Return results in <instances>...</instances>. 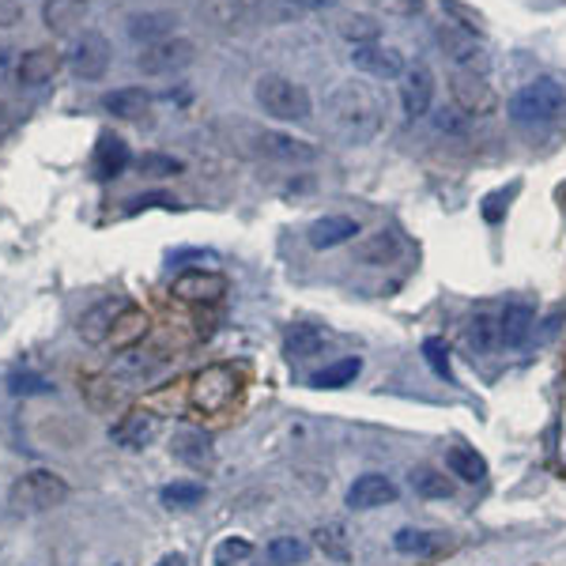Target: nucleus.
<instances>
[{
  "instance_id": "15",
  "label": "nucleus",
  "mask_w": 566,
  "mask_h": 566,
  "mask_svg": "<svg viewBox=\"0 0 566 566\" xmlns=\"http://www.w3.org/2000/svg\"><path fill=\"white\" fill-rule=\"evenodd\" d=\"M61 72V53L49 46H38V49H27L15 64V80L23 87H46L53 84V76Z\"/></svg>"
},
{
  "instance_id": "37",
  "label": "nucleus",
  "mask_w": 566,
  "mask_h": 566,
  "mask_svg": "<svg viewBox=\"0 0 566 566\" xmlns=\"http://www.w3.org/2000/svg\"><path fill=\"white\" fill-rule=\"evenodd\" d=\"M253 555V544L245 537H227V540H219V547H216V555H212V563L216 566H234V563H242V559H250Z\"/></svg>"
},
{
  "instance_id": "33",
  "label": "nucleus",
  "mask_w": 566,
  "mask_h": 566,
  "mask_svg": "<svg viewBox=\"0 0 566 566\" xmlns=\"http://www.w3.org/2000/svg\"><path fill=\"white\" fill-rule=\"evenodd\" d=\"M412 491L420 498H449L454 495V483H449V475L434 472V469H412Z\"/></svg>"
},
{
  "instance_id": "40",
  "label": "nucleus",
  "mask_w": 566,
  "mask_h": 566,
  "mask_svg": "<svg viewBox=\"0 0 566 566\" xmlns=\"http://www.w3.org/2000/svg\"><path fill=\"white\" fill-rule=\"evenodd\" d=\"M12 393L15 397H35V393H53V382L38 374H12Z\"/></svg>"
},
{
  "instance_id": "39",
  "label": "nucleus",
  "mask_w": 566,
  "mask_h": 566,
  "mask_svg": "<svg viewBox=\"0 0 566 566\" xmlns=\"http://www.w3.org/2000/svg\"><path fill=\"white\" fill-rule=\"evenodd\" d=\"M423 359H426V366H431V371L438 377L454 374V371H449V348H446V340H438V336L423 340Z\"/></svg>"
},
{
  "instance_id": "21",
  "label": "nucleus",
  "mask_w": 566,
  "mask_h": 566,
  "mask_svg": "<svg viewBox=\"0 0 566 566\" xmlns=\"http://www.w3.org/2000/svg\"><path fill=\"white\" fill-rule=\"evenodd\" d=\"M351 238H359V224L351 216H322L306 231V242L314 250H336V245L351 242Z\"/></svg>"
},
{
  "instance_id": "44",
  "label": "nucleus",
  "mask_w": 566,
  "mask_h": 566,
  "mask_svg": "<svg viewBox=\"0 0 566 566\" xmlns=\"http://www.w3.org/2000/svg\"><path fill=\"white\" fill-rule=\"evenodd\" d=\"M23 20L20 0H0V27H15Z\"/></svg>"
},
{
  "instance_id": "5",
  "label": "nucleus",
  "mask_w": 566,
  "mask_h": 566,
  "mask_svg": "<svg viewBox=\"0 0 566 566\" xmlns=\"http://www.w3.org/2000/svg\"><path fill=\"white\" fill-rule=\"evenodd\" d=\"M189 397H193V408H201L204 416L227 412V408H231V400L238 397L234 366H227V363L204 366V371L193 377V385H189Z\"/></svg>"
},
{
  "instance_id": "11",
  "label": "nucleus",
  "mask_w": 566,
  "mask_h": 566,
  "mask_svg": "<svg viewBox=\"0 0 566 566\" xmlns=\"http://www.w3.org/2000/svg\"><path fill=\"white\" fill-rule=\"evenodd\" d=\"M397 483L382 472H363L356 483L348 487V506L351 510H377V506L397 503Z\"/></svg>"
},
{
  "instance_id": "23",
  "label": "nucleus",
  "mask_w": 566,
  "mask_h": 566,
  "mask_svg": "<svg viewBox=\"0 0 566 566\" xmlns=\"http://www.w3.org/2000/svg\"><path fill=\"white\" fill-rule=\"evenodd\" d=\"M87 12H92L87 0H46L43 20L53 35H69V31H76L87 20Z\"/></svg>"
},
{
  "instance_id": "38",
  "label": "nucleus",
  "mask_w": 566,
  "mask_h": 566,
  "mask_svg": "<svg viewBox=\"0 0 566 566\" xmlns=\"http://www.w3.org/2000/svg\"><path fill=\"white\" fill-rule=\"evenodd\" d=\"M141 170L152 178H170V174H182V159L174 155H159V152H147L141 155Z\"/></svg>"
},
{
  "instance_id": "14",
  "label": "nucleus",
  "mask_w": 566,
  "mask_h": 566,
  "mask_svg": "<svg viewBox=\"0 0 566 566\" xmlns=\"http://www.w3.org/2000/svg\"><path fill=\"white\" fill-rule=\"evenodd\" d=\"M155 434H159V416H155V412H144V408H136V412L121 416V420L110 426V438L118 442V446H125V449H144V446H152Z\"/></svg>"
},
{
  "instance_id": "30",
  "label": "nucleus",
  "mask_w": 566,
  "mask_h": 566,
  "mask_svg": "<svg viewBox=\"0 0 566 566\" xmlns=\"http://www.w3.org/2000/svg\"><path fill=\"white\" fill-rule=\"evenodd\" d=\"M442 43L449 46V57H454L457 64H461V72H483V64H487V57H483V46H475L472 35H454V31H442Z\"/></svg>"
},
{
  "instance_id": "2",
  "label": "nucleus",
  "mask_w": 566,
  "mask_h": 566,
  "mask_svg": "<svg viewBox=\"0 0 566 566\" xmlns=\"http://www.w3.org/2000/svg\"><path fill=\"white\" fill-rule=\"evenodd\" d=\"M514 125L521 129H544L566 118V87L552 76H540L532 84H525L518 95L506 106Z\"/></svg>"
},
{
  "instance_id": "32",
  "label": "nucleus",
  "mask_w": 566,
  "mask_h": 566,
  "mask_svg": "<svg viewBox=\"0 0 566 566\" xmlns=\"http://www.w3.org/2000/svg\"><path fill=\"white\" fill-rule=\"evenodd\" d=\"M162 506H170V510H185V506H196L204 498V483L196 480H174L167 483V487L159 491Z\"/></svg>"
},
{
  "instance_id": "27",
  "label": "nucleus",
  "mask_w": 566,
  "mask_h": 566,
  "mask_svg": "<svg viewBox=\"0 0 566 566\" xmlns=\"http://www.w3.org/2000/svg\"><path fill=\"white\" fill-rule=\"evenodd\" d=\"M322 348H325V333L317 329V325H291V329L284 333V351L291 359H314V356H322Z\"/></svg>"
},
{
  "instance_id": "35",
  "label": "nucleus",
  "mask_w": 566,
  "mask_h": 566,
  "mask_svg": "<svg viewBox=\"0 0 566 566\" xmlns=\"http://www.w3.org/2000/svg\"><path fill=\"white\" fill-rule=\"evenodd\" d=\"M397 250H400V242H397V234L393 231H377L371 242L359 250V257L366 261V265H385V261H393L397 257Z\"/></svg>"
},
{
  "instance_id": "41",
  "label": "nucleus",
  "mask_w": 566,
  "mask_h": 566,
  "mask_svg": "<svg viewBox=\"0 0 566 566\" xmlns=\"http://www.w3.org/2000/svg\"><path fill=\"white\" fill-rule=\"evenodd\" d=\"M344 35L356 38V46L377 43V27H374L371 20H363V15H356V20H348V27H344Z\"/></svg>"
},
{
  "instance_id": "19",
  "label": "nucleus",
  "mask_w": 566,
  "mask_h": 566,
  "mask_svg": "<svg viewBox=\"0 0 566 566\" xmlns=\"http://www.w3.org/2000/svg\"><path fill=\"white\" fill-rule=\"evenodd\" d=\"M449 92H454V103L461 106L465 113H487L491 106H495V95H491V87L483 84V76H475V72H454V80H449Z\"/></svg>"
},
{
  "instance_id": "3",
  "label": "nucleus",
  "mask_w": 566,
  "mask_h": 566,
  "mask_svg": "<svg viewBox=\"0 0 566 566\" xmlns=\"http://www.w3.org/2000/svg\"><path fill=\"white\" fill-rule=\"evenodd\" d=\"M253 98L276 121H310V113H314V98H310L306 87L287 76H276V72H265L253 84Z\"/></svg>"
},
{
  "instance_id": "9",
  "label": "nucleus",
  "mask_w": 566,
  "mask_h": 566,
  "mask_svg": "<svg viewBox=\"0 0 566 566\" xmlns=\"http://www.w3.org/2000/svg\"><path fill=\"white\" fill-rule=\"evenodd\" d=\"M129 310V302L121 299V294H113V299H103V302H95L92 310H84V317H80V336H84L87 344H103V340H110L113 329H118V322H121V314Z\"/></svg>"
},
{
  "instance_id": "10",
  "label": "nucleus",
  "mask_w": 566,
  "mask_h": 566,
  "mask_svg": "<svg viewBox=\"0 0 566 566\" xmlns=\"http://www.w3.org/2000/svg\"><path fill=\"white\" fill-rule=\"evenodd\" d=\"M431 103H434V76L426 64H412L405 69L400 76V106H405L408 118H426L431 113Z\"/></svg>"
},
{
  "instance_id": "36",
  "label": "nucleus",
  "mask_w": 566,
  "mask_h": 566,
  "mask_svg": "<svg viewBox=\"0 0 566 566\" xmlns=\"http://www.w3.org/2000/svg\"><path fill=\"white\" fill-rule=\"evenodd\" d=\"M314 544L322 547L329 559H336V563H348L351 559L348 537H344V529H336V525H325V529H317L314 532Z\"/></svg>"
},
{
  "instance_id": "17",
  "label": "nucleus",
  "mask_w": 566,
  "mask_h": 566,
  "mask_svg": "<svg viewBox=\"0 0 566 566\" xmlns=\"http://www.w3.org/2000/svg\"><path fill=\"white\" fill-rule=\"evenodd\" d=\"M465 344L475 356H495L503 348V317L495 310H475L469 325H465Z\"/></svg>"
},
{
  "instance_id": "46",
  "label": "nucleus",
  "mask_w": 566,
  "mask_h": 566,
  "mask_svg": "<svg viewBox=\"0 0 566 566\" xmlns=\"http://www.w3.org/2000/svg\"><path fill=\"white\" fill-rule=\"evenodd\" d=\"M155 566H185V555L182 552H170V555H162V559Z\"/></svg>"
},
{
  "instance_id": "8",
  "label": "nucleus",
  "mask_w": 566,
  "mask_h": 566,
  "mask_svg": "<svg viewBox=\"0 0 566 566\" xmlns=\"http://www.w3.org/2000/svg\"><path fill=\"white\" fill-rule=\"evenodd\" d=\"M351 64H356L363 76H374V80H400L405 76V57H400V49L382 46V43L356 46L351 49Z\"/></svg>"
},
{
  "instance_id": "20",
  "label": "nucleus",
  "mask_w": 566,
  "mask_h": 566,
  "mask_svg": "<svg viewBox=\"0 0 566 566\" xmlns=\"http://www.w3.org/2000/svg\"><path fill=\"white\" fill-rule=\"evenodd\" d=\"M129 162H133V155H129V144L121 141V136H113V133H103V136H98V144H95V159H92L95 178H103V182H110V178L125 174Z\"/></svg>"
},
{
  "instance_id": "42",
  "label": "nucleus",
  "mask_w": 566,
  "mask_h": 566,
  "mask_svg": "<svg viewBox=\"0 0 566 566\" xmlns=\"http://www.w3.org/2000/svg\"><path fill=\"white\" fill-rule=\"evenodd\" d=\"M170 204H174V196H167V193H144V196H133V201L125 204V216L144 212V208H170Z\"/></svg>"
},
{
  "instance_id": "22",
  "label": "nucleus",
  "mask_w": 566,
  "mask_h": 566,
  "mask_svg": "<svg viewBox=\"0 0 566 566\" xmlns=\"http://www.w3.org/2000/svg\"><path fill=\"white\" fill-rule=\"evenodd\" d=\"M103 110L121 121H136L152 110V95H147L144 87H118V92L103 95Z\"/></svg>"
},
{
  "instance_id": "7",
  "label": "nucleus",
  "mask_w": 566,
  "mask_h": 566,
  "mask_svg": "<svg viewBox=\"0 0 566 566\" xmlns=\"http://www.w3.org/2000/svg\"><path fill=\"white\" fill-rule=\"evenodd\" d=\"M69 69L80 80H98L110 69V43H106L98 31H84L76 35V43L69 46Z\"/></svg>"
},
{
  "instance_id": "24",
  "label": "nucleus",
  "mask_w": 566,
  "mask_h": 566,
  "mask_svg": "<svg viewBox=\"0 0 566 566\" xmlns=\"http://www.w3.org/2000/svg\"><path fill=\"white\" fill-rule=\"evenodd\" d=\"M498 317H503V348H525V344L532 340V329H537V314H532V306H525V302H510Z\"/></svg>"
},
{
  "instance_id": "18",
  "label": "nucleus",
  "mask_w": 566,
  "mask_h": 566,
  "mask_svg": "<svg viewBox=\"0 0 566 566\" xmlns=\"http://www.w3.org/2000/svg\"><path fill=\"white\" fill-rule=\"evenodd\" d=\"M449 547V537L446 532H431V529H397L393 537V552L397 555H408V559H434Z\"/></svg>"
},
{
  "instance_id": "26",
  "label": "nucleus",
  "mask_w": 566,
  "mask_h": 566,
  "mask_svg": "<svg viewBox=\"0 0 566 566\" xmlns=\"http://www.w3.org/2000/svg\"><path fill=\"white\" fill-rule=\"evenodd\" d=\"M446 469H449V475H457L461 483H483L487 480V461H483L472 446H461V442L446 449Z\"/></svg>"
},
{
  "instance_id": "12",
  "label": "nucleus",
  "mask_w": 566,
  "mask_h": 566,
  "mask_svg": "<svg viewBox=\"0 0 566 566\" xmlns=\"http://www.w3.org/2000/svg\"><path fill=\"white\" fill-rule=\"evenodd\" d=\"M167 366V356H159V351L152 348H125L118 359H113V377H121L125 385H141V382H152L155 374Z\"/></svg>"
},
{
  "instance_id": "31",
  "label": "nucleus",
  "mask_w": 566,
  "mask_h": 566,
  "mask_svg": "<svg viewBox=\"0 0 566 566\" xmlns=\"http://www.w3.org/2000/svg\"><path fill=\"white\" fill-rule=\"evenodd\" d=\"M310 547L302 544L299 537H276L265 544V559L273 566H294V563H306Z\"/></svg>"
},
{
  "instance_id": "29",
  "label": "nucleus",
  "mask_w": 566,
  "mask_h": 566,
  "mask_svg": "<svg viewBox=\"0 0 566 566\" xmlns=\"http://www.w3.org/2000/svg\"><path fill=\"white\" fill-rule=\"evenodd\" d=\"M174 454L182 457L185 465H193V469H204V465L212 461V442L204 431H178L174 434Z\"/></svg>"
},
{
  "instance_id": "45",
  "label": "nucleus",
  "mask_w": 566,
  "mask_h": 566,
  "mask_svg": "<svg viewBox=\"0 0 566 566\" xmlns=\"http://www.w3.org/2000/svg\"><path fill=\"white\" fill-rule=\"evenodd\" d=\"M291 4H299L302 12H306V8H310V12H317V8H333L336 0H291Z\"/></svg>"
},
{
  "instance_id": "4",
  "label": "nucleus",
  "mask_w": 566,
  "mask_h": 566,
  "mask_svg": "<svg viewBox=\"0 0 566 566\" xmlns=\"http://www.w3.org/2000/svg\"><path fill=\"white\" fill-rule=\"evenodd\" d=\"M64 498H69V483H64V475H57L49 469L23 472L20 480L12 483V491H8V503H12L15 510H27V514L53 510V506H61Z\"/></svg>"
},
{
  "instance_id": "43",
  "label": "nucleus",
  "mask_w": 566,
  "mask_h": 566,
  "mask_svg": "<svg viewBox=\"0 0 566 566\" xmlns=\"http://www.w3.org/2000/svg\"><path fill=\"white\" fill-rule=\"evenodd\" d=\"M377 4H382L385 12H393V15H416V12H423V0H377Z\"/></svg>"
},
{
  "instance_id": "13",
  "label": "nucleus",
  "mask_w": 566,
  "mask_h": 566,
  "mask_svg": "<svg viewBox=\"0 0 566 566\" xmlns=\"http://www.w3.org/2000/svg\"><path fill=\"white\" fill-rule=\"evenodd\" d=\"M227 291V280L216 268H189L170 284V294H178L182 302H216Z\"/></svg>"
},
{
  "instance_id": "28",
  "label": "nucleus",
  "mask_w": 566,
  "mask_h": 566,
  "mask_svg": "<svg viewBox=\"0 0 566 566\" xmlns=\"http://www.w3.org/2000/svg\"><path fill=\"white\" fill-rule=\"evenodd\" d=\"M359 371H363V359L359 356L336 359V363H329L325 371H317L314 377H310V385H314V389H344V385L356 382Z\"/></svg>"
},
{
  "instance_id": "6",
  "label": "nucleus",
  "mask_w": 566,
  "mask_h": 566,
  "mask_svg": "<svg viewBox=\"0 0 566 566\" xmlns=\"http://www.w3.org/2000/svg\"><path fill=\"white\" fill-rule=\"evenodd\" d=\"M196 57V46L189 43V38H162V43L155 46H144L141 53V72H147V76H174V72H182L193 64Z\"/></svg>"
},
{
  "instance_id": "1",
  "label": "nucleus",
  "mask_w": 566,
  "mask_h": 566,
  "mask_svg": "<svg viewBox=\"0 0 566 566\" xmlns=\"http://www.w3.org/2000/svg\"><path fill=\"white\" fill-rule=\"evenodd\" d=\"M325 121H329V129L344 144L363 147L382 133L385 98L377 95V87L363 84V80H344L325 98Z\"/></svg>"
},
{
  "instance_id": "34",
  "label": "nucleus",
  "mask_w": 566,
  "mask_h": 566,
  "mask_svg": "<svg viewBox=\"0 0 566 566\" xmlns=\"http://www.w3.org/2000/svg\"><path fill=\"white\" fill-rule=\"evenodd\" d=\"M144 333H147V317L141 314V310L129 306L125 314H121V322H118V329H113L110 340L118 344V348H136V340H144Z\"/></svg>"
},
{
  "instance_id": "16",
  "label": "nucleus",
  "mask_w": 566,
  "mask_h": 566,
  "mask_svg": "<svg viewBox=\"0 0 566 566\" xmlns=\"http://www.w3.org/2000/svg\"><path fill=\"white\" fill-rule=\"evenodd\" d=\"M257 141V152L268 155V159H280V162H314L317 159V147L306 141H294L287 133H273V129H261L253 133Z\"/></svg>"
},
{
  "instance_id": "25",
  "label": "nucleus",
  "mask_w": 566,
  "mask_h": 566,
  "mask_svg": "<svg viewBox=\"0 0 566 566\" xmlns=\"http://www.w3.org/2000/svg\"><path fill=\"white\" fill-rule=\"evenodd\" d=\"M174 23H178V15H170V12L133 15V20H129V38H133V43H144V46H155V43H162V38H170Z\"/></svg>"
}]
</instances>
